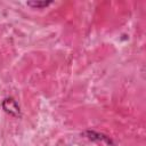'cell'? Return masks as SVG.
Wrapping results in <instances>:
<instances>
[{
	"mask_svg": "<svg viewBox=\"0 0 146 146\" xmlns=\"http://www.w3.org/2000/svg\"><path fill=\"white\" fill-rule=\"evenodd\" d=\"M2 108L5 112H7L8 114L13 115V116H21V107L18 105V103L13 98V97H8L5 98L2 102Z\"/></svg>",
	"mask_w": 146,
	"mask_h": 146,
	"instance_id": "1",
	"label": "cell"
},
{
	"mask_svg": "<svg viewBox=\"0 0 146 146\" xmlns=\"http://www.w3.org/2000/svg\"><path fill=\"white\" fill-rule=\"evenodd\" d=\"M26 3H27V6H30L32 8L41 9V8H44V7H48L49 5H51L52 1H27Z\"/></svg>",
	"mask_w": 146,
	"mask_h": 146,
	"instance_id": "2",
	"label": "cell"
}]
</instances>
